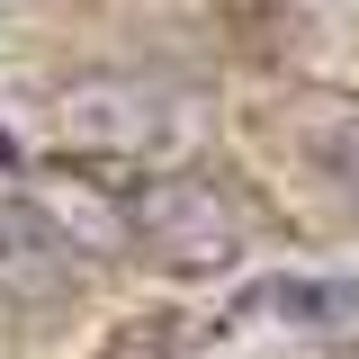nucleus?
I'll list each match as a JSON object with an SVG mask.
<instances>
[{
	"mask_svg": "<svg viewBox=\"0 0 359 359\" xmlns=\"http://www.w3.org/2000/svg\"><path fill=\"white\" fill-rule=\"evenodd\" d=\"M297 144H306V162L323 180H341V189L359 198V108H351V99H323L306 126H297Z\"/></svg>",
	"mask_w": 359,
	"mask_h": 359,
	"instance_id": "nucleus-5",
	"label": "nucleus"
},
{
	"mask_svg": "<svg viewBox=\"0 0 359 359\" xmlns=\"http://www.w3.org/2000/svg\"><path fill=\"white\" fill-rule=\"evenodd\" d=\"M54 135L81 162H171L198 135V108L162 72H90L54 90Z\"/></svg>",
	"mask_w": 359,
	"mask_h": 359,
	"instance_id": "nucleus-1",
	"label": "nucleus"
},
{
	"mask_svg": "<svg viewBox=\"0 0 359 359\" xmlns=\"http://www.w3.org/2000/svg\"><path fill=\"white\" fill-rule=\"evenodd\" d=\"M243 314H287L297 332H351L359 323V287H332V278H269L243 297Z\"/></svg>",
	"mask_w": 359,
	"mask_h": 359,
	"instance_id": "nucleus-4",
	"label": "nucleus"
},
{
	"mask_svg": "<svg viewBox=\"0 0 359 359\" xmlns=\"http://www.w3.org/2000/svg\"><path fill=\"white\" fill-rule=\"evenodd\" d=\"M126 243L171 278H216L243 261V207H233V189H216L198 171H162V180H135Z\"/></svg>",
	"mask_w": 359,
	"mask_h": 359,
	"instance_id": "nucleus-2",
	"label": "nucleus"
},
{
	"mask_svg": "<svg viewBox=\"0 0 359 359\" xmlns=\"http://www.w3.org/2000/svg\"><path fill=\"white\" fill-rule=\"evenodd\" d=\"M81 297V243L36 198H0V314H54Z\"/></svg>",
	"mask_w": 359,
	"mask_h": 359,
	"instance_id": "nucleus-3",
	"label": "nucleus"
}]
</instances>
